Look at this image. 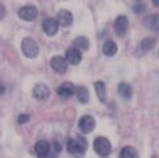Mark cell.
Listing matches in <instances>:
<instances>
[{
  "instance_id": "1",
  "label": "cell",
  "mask_w": 159,
  "mask_h": 158,
  "mask_svg": "<svg viewBox=\"0 0 159 158\" xmlns=\"http://www.w3.org/2000/svg\"><path fill=\"white\" fill-rule=\"evenodd\" d=\"M86 147H88V142L82 137H78L76 140L70 138L66 142V150L73 158H82L86 151Z\"/></svg>"
},
{
  "instance_id": "2",
  "label": "cell",
  "mask_w": 159,
  "mask_h": 158,
  "mask_svg": "<svg viewBox=\"0 0 159 158\" xmlns=\"http://www.w3.org/2000/svg\"><path fill=\"white\" fill-rule=\"evenodd\" d=\"M93 147H94V151L101 157H106L110 154V151H111V144L106 137H97L96 140H94Z\"/></svg>"
},
{
  "instance_id": "3",
  "label": "cell",
  "mask_w": 159,
  "mask_h": 158,
  "mask_svg": "<svg viewBox=\"0 0 159 158\" xmlns=\"http://www.w3.org/2000/svg\"><path fill=\"white\" fill-rule=\"evenodd\" d=\"M21 49H23V53L28 58H34L39 55V45L37 43L33 40L32 37H25L21 43Z\"/></svg>"
},
{
  "instance_id": "4",
  "label": "cell",
  "mask_w": 159,
  "mask_h": 158,
  "mask_svg": "<svg viewBox=\"0 0 159 158\" xmlns=\"http://www.w3.org/2000/svg\"><path fill=\"white\" fill-rule=\"evenodd\" d=\"M19 16L21 20L25 21H32L37 16V8L34 6H25L19 9Z\"/></svg>"
},
{
  "instance_id": "5",
  "label": "cell",
  "mask_w": 159,
  "mask_h": 158,
  "mask_svg": "<svg viewBox=\"0 0 159 158\" xmlns=\"http://www.w3.org/2000/svg\"><path fill=\"white\" fill-rule=\"evenodd\" d=\"M34 153H36L37 158H49L51 154V145L48 141H37L34 145Z\"/></svg>"
},
{
  "instance_id": "6",
  "label": "cell",
  "mask_w": 159,
  "mask_h": 158,
  "mask_svg": "<svg viewBox=\"0 0 159 158\" xmlns=\"http://www.w3.org/2000/svg\"><path fill=\"white\" fill-rule=\"evenodd\" d=\"M78 128L82 133H90L96 128V121L92 116H82L78 121Z\"/></svg>"
},
{
  "instance_id": "7",
  "label": "cell",
  "mask_w": 159,
  "mask_h": 158,
  "mask_svg": "<svg viewBox=\"0 0 159 158\" xmlns=\"http://www.w3.org/2000/svg\"><path fill=\"white\" fill-rule=\"evenodd\" d=\"M51 95L49 92V88L45 85V84H37V85L33 86V91H32V96L36 98L37 101H44L47 100Z\"/></svg>"
},
{
  "instance_id": "8",
  "label": "cell",
  "mask_w": 159,
  "mask_h": 158,
  "mask_svg": "<svg viewBox=\"0 0 159 158\" xmlns=\"http://www.w3.org/2000/svg\"><path fill=\"white\" fill-rule=\"evenodd\" d=\"M129 29V20L126 16H118L114 21V32L118 36H123Z\"/></svg>"
},
{
  "instance_id": "9",
  "label": "cell",
  "mask_w": 159,
  "mask_h": 158,
  "mask_svg": "<svg viewBox=\"0 0 159 158\" xmlns=\"http://www.w3.org/2000/svg\"><path fill=\"white\" fill-rule=\"evenodd\" d=\"M57 29H58V24L57 20L53 17H47L44 19L43 21V31L45 32L48 36H54L57 33Z\"/></svg>"
},
{
  "instance_id": "10",
  "label": "cell",
  "mask_w": 159,
  "mask_h": 158,
  "mask_svg": "<svg viewBox=\"0 0 159 158\" xmlns=\"http://www.w3.org/2000/svg\"><path fill=\"white\" fill-rule=\"evenodd\" d=\"M51 67L56 71L60 75L66 72V68H68V63L65 60V57H61V56H54L52 57L51 60Z\"/></svg>"
},
{
  "instance_id": "11",
  "label": "cell",
  "mask_w": 159,
  "mask_h": 158,
  "mask_svg": "<svg viewBox=\"0 0 159 158\" xmlns=\"http://www.w3.org/2000/svg\"><path fill=\"white\" fill-rule=\"evenodd\" d=\"M65 60H66V63L72 64V65H78L82 60L81 52H80L77 48H69L65 53Z\"/></svg>"
},
{
  "instance_id": "12",
  "label": "cell",
  "mask_w": 159,
  "mask_h": 158,
  "mask_svg": "<svg viewBox=\"0 0 159 158\" xmlns=\"http://www.w3.org/2000/svg\"><path fill=\"white\" fill-rule=\"evenodd\" d=\"M76 93V88L72 82H64L62 85L57 88V95L61 98H69Z\"/></svg>"
},
{
  "instance_id": "13",
  "label": "cell",
  "mask_w": 159,
  "mask_h": 158,
  "mask_svg": "<svg viewBox=\"0 0 159 158\" xmlns=\"http://www.w3.org/2000/svg\"><path fill=\"white\" fill-rule=\"evenodd\" d=\"M73 23V16L72 13L66 11V9H61L57 13V24L61 27H69Z\"/></svg>"
},
{
  "instance_id": "14",
  "label": "cell",
  "mask_w": 159,
  "mask_h": 158,
  "mask_svg": "<svg viewBox=\"0 0 159 158\" xmlns=\"http://www.w3.org/2000/svg\"><path fill=\"white\" fill-rule=\"evenodd\" d=\"M143 23L150 31L159 32V15H150L143 20Z\"/></svg>"
},
{
  "instance_id": "15",
  "label": "cell",
  "mask_w": 159,
  "mask_h": 158,
  "mask_svg": "<svg viewBox=\"0 0 159 158\" xmlns=\"http://www.w3.org/2000/svg\"><path fill=\"white\" fill-rule=\"evenodd\" d=\"M94 88H96V93H97V96L99 98V101L105 104L106 102V86H105V84H103L102 81H96L94 82Z\"/></svg>"
},
{
  "instance_id": "16",
  "label": "cell",
  "mask_w": 159,
  "mask_h": 158,
  "mask_svg": "<svg viewBox=\"0 0 159 158\" xmlns=\"http://www.w3.org/2000/svg\"><path fill=\"white\" fill-rule=\"evenodd\" d=\"M117 51H118V47H117V44L114 43L113 40H107L105 44H103V47H102L103 55H106L109 57H111V56L116 55Z\"/></svg>"
},
{
  "instance_id": "17",
  "label": "cell",
  "mask_w": 159,
  "mask_h": 158,
  "mask_svg": "<svg viewBox=\"0 0 159 158\" xmlns=\"http://www.w3.org/2000/svg\"><path fill=\"white\" fill-rule=\"evenodd\" d=\"M118 93H119V96H121L122 98L129 100V98H131V96H133V89H131V86L129 85L127 82H121L118 85Z\"/></svg>"
},
{
  "instance_id": "18",
  "label": "cell",
  "mask_w": 159,
  "mask_h": 158,
  "mask_svg": "<svg viewBox=\"0 0 159 158\" xmlns=\"http://www.w3.org/2000/svg\"><path fill=\"white\" fill-rule=\"evenodd\" d=\"M155 43H157V37H146L139 44V49H141V52L145 53L147 51H150L151 48H154Z\"/></svg>"
},
{
  "instance_id": "19",
  "label": "cell",
  "mask_w": 159,
  "mask_h": 158,
  "mask_svg": "<svg viewBox=\"0 0 159 158\" xmlns=\"http://www.w3.org/2000/svg\"><path fill=\"white\" fill-rule=\"evenodd\" d=\"M76 95H77V100L81 104H86L89 101V91L85 86H78L76 89Z\"/></svg>"
},
{
  "instance_id": "20",
  "label": "cell",
  "mask_w": 159,
  "mask_h": 158,
  "mask_svg": "<svg viewBox=\"0 0 159 158\" xmlns=\"http://www.w3.org/2000/svg\"><path fill=\"white\" fill-rule=\"evenodd\" d=\"M121 158H139V154L135 147L133 146H125L121 150Z\"/></svg>"
},
{
  "instance_id": "21",
  "label": "cell",
  "mask_w": 159,
  "mask_h": 158,
  "mask_svg": "<svg viewBox=\"0 0 159 158\" xmlns=\"http://www.w3.org/2000/svg\"><path fill=\"white\" fill-rule=\"evenodd\" d=\"M74 45H77L78 48H82V49H89V40L85 36H78L74 40Z\"/></svg>"
},
{
  "instance_id": "22",
  "label": "cell",
  "mask_w": 159,
  "mask_h": 158,
  "mask_svg": "<svg viewBox=\"0 0 159 158\" xmlns=\"http://www.w3.org/2000/svg\"><path fill=\"white\" fill-rule=\"evenodd\" d=\"M131 9H133L134 13L141 15V13H143V11L146 9V4H145V3H137V4H134V6L131 7Z\"/></svg>"
},
{
  "instance_id": "23",
  "label": "cell",
  "mask_w": 159,
  "mask_h": 158,
  "mask_svg": "<svg viewBox=\"0 0 159 158\" xmlns=\"http://www.w3.org/2000/svg\"><path fill=\"white\" fill-rule=\"evenodd\" d=\"M17 121H19V124H25V122L29 121V116L28 114H20Z\"/></svg>"
},
{
  "instance_id": "24",
  "label": "cell",
  "mask_w": 159,
  "mask_h": 158,
  "mask_svg": "<svg viewBox=\"0 0 159 158\" xmlns=\"http://www.w3.org/2000/svg\"><path fill=\"white\" fill-rule=\"evenodd\" d=\"M4 16H6V7L0 3V19H3Z\"/></svg>"
},
{
  "instance_id": "25",
  "label": "cell",
  "mask_w": 159,
  "mask_h": 158,
  "mask_svg": "<svg viewBox=\"0 0 159 158\" xmlns=\"http://www.w3.org/2000/svg\"><path fill=\"white\" fill-rule=\"evenodd\" d=\"M4 92H6V85H4V84H3V81L0 80V96H2Z\"/></svg>"
},
{
  "instance_id": "26",
  "label": "cell",
  "mask_w": 159,
  "mask_h": 158,
  "mask_svg": "<svg viewBox=\"0 0 159 158\" xmlns=\"http://www.w3.org/2000/svg\"><path fill=\"white\" fill-rule=\"evenodd\" d=\"M152 4L154 6H157V7H159V0H152Z\"/></svg>"
},
{
  "instance_id": "27",
  "label": "cell",
  "mask_w": 159,
  "mask_h": 158,
  "mask_svg": "<svg viewBox=\"0 0 159 158\" xmlns=\"http://www.w3.org/2000/svg\"><path fill=\"white\" fill-rule=\"evenodd\" d=\"M151 158H159V157H158V156H152Z\"/></svg>"
}]
</instances>
